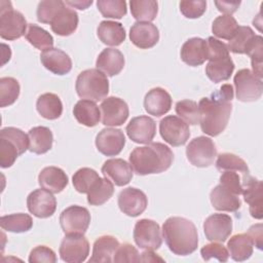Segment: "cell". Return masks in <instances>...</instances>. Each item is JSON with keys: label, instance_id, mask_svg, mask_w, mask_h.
I'll return each instance as SVG.
<instances>
[{"label": "cell", "instance_id": "cell-1", "mask_svg": "<svg viewBox=\"0 0 263 263\" xmlns=\"http://www.w3.org/2000/svg\"><path fill=\"white\" fill-rule=\"evenodd\" d=\"M233 96L232 85L225 83L210 98L199 101V123L205 135L216 137L224 132L232 111Z\"/></svg>", "mask_w": 263, "mask_h": 263}, {"label": "cell", "instance_id": "cell-2", "mask_svg": "<svg viewBox=\"0 0 263 263\" xmlns=\"http://www.w3.org/2000/svg\"><path fill=\"white\" fill-rule=\"evenodd\" d=\"M174 154L171 148L162 143H149L137 147L129 154V164L140 176L159 174L172 165Z\"/></svg>", "mask_w": 263, "mask_h": 263}, {"label": "cell", "instance_id": "cell-3", "mask_svg": "<svg viewBox=\"0 0 263 263\" xmlns=\"http://www.w3.org/2000/svg\"><path fill=\"white\" fill-rule=\"evenodd\" d=\"M162 235L171 252L178 256L192 254L198 246L194 223L183 217H171L162 225Z\"/></svg>", "mask_w": 263, "mask_h": 263}, {"label": "cell", "instance_id": "cell-4", "mask_svg": "<svg viewBox=\"0 0 263 263\" xmlns=\"http://www.w3.org/2000/svg\"><path fill=\"white\" fill-rule=\"evenodd\" d=\"M205 74L210 80L219 83L228 80L234 71V63L230 58L227 45L215 37H209Z\"/></svg>", "mask_w": 263, "mask_h": 263}, {"label": "cell", "instance_id": "cell-5", "mask_svg": "<svg viewBox=\"0 0 263 263\" xmlns=\"http://www.w3.org/2000/svg\"><path fill=\"white\" fill-rule=\"evenodd\" d=\"M29 149V137L22 129L7 126L0 130V165L10 167Z\"/></svg>", "mask_w": 263, "mask_h": 263}, {"label": "cell", "instance_id": "cell-6", "mask_svg": "<svg viewBox=\"0 0 263 263\" xmlns=\"http://www.w3.org/2000/svg\"><path fill=\"white\" fill-rule=\"evenodd\" d=\"M75 88L81 99L98 102L106 99L109 92V81L100 70L87 69L77 76Z\"/></svg>", "mask_w": 263, "mask_h": 263}, {"label": "cell", "instance_id": "cell-7", "mask_svg": "<svg viewBox=\"0 0 263 263\" xmlns=\"http://www.w3.org/2000/svg\"><path fill=\"white\" fill-rule=\"evenodd\" d=\"M0 36L5 40H16L27 33V22L23 13L14 10L11 2H0Z\"/></svg>", "mask_w": 263, "mask_h": 263}, {"label": "cell", "instance_id": "cell-8", "mask_svg": "<svg viewBox=\"0 0 263 263\" xmlns=\"http://www.w3.org/2000/svg\"><path fill=\"white\" fill-rule=\"evenodd\" d=\"M186 156L192 165L208 167L214 163L217 156L216 145L208 137L200 136L194 138L186 148Z\"/></svg>", "mask_w": 263, "mask_h": 263}, {"label": "cell", "instance_id": "cell-9", "mask_svg": "<svg viewBox=\"0 0 263 263\" xmlns=\"http://www.w3.org/2000/svg\"><path fill=\"white\" fill-rule=\"evenodd\" d=\"M236 99L240 102H255L259 100L263 91V83L251 70L241 69L234 75Z\"/></svg>", "mask_w": 263, "mask_h": 263}, {"label": "cell", "instance_id": "cell-10", "mask_svg": "<svg viewBox=\"0 0 263 263\" xmlns=\"http://www.w3.org/2000/svg\"><path fill=\"white\" fill-rule=\"evenodd\" d=\"M133 236L136 245L145 251L158 250L162 243L160 227L155 221L150 219L137 221Z\"/></svg>", "mask_w": 263, "mask_h": 263}, {"label": "cell", "instance_id": "cell-11", "mask_svg": "<svg viewBox=\"0 0 263 263\" xmlns=\"http://www.w3.org/2000/svg\"><path fill=\"white\" fill-rule=\"evenodd\" d=\"M90 223L88 210L80 205H70L60 216V224L65 234H84Z\"/></svg>", "mask_w": 263, "mask_h": 263}, {"label": "cell", "instance_id": "cell-12", "mask_svg": "<svg viewBox=\"0 0 263 263\" xmlns=\"http://www.w3.org/2000/svg\"><path fill=\"white\" fill-rule=\"evenodd\" d=\"M61 259L67 263H81L89 254V242L83 234H66L60 246Z\"/></svg>", "mask_w": 263, "mask_h": 263}, {"label": "cell", "instance_id": "cell-13", "mask_svg": "<svg viewBox=\"0 0 263 263\" xmlns=\"http://www.w3.org/2000/svg\"><path fill=\"white\" fill-rule=\"evenodd\" d=\"M159 133L162 139L174 147L184 145L190 137L188 124L175 115L165 116L160 120Z\"/></svg>", "mask_w": 263, "mask_h": 263}, {"label": "cell", "instance_id": "cell-14", "mask_svg": "<svg viewBox=\"0 0 263 263\" xmlns=\"http://www.w3.org/2000/svg\"><path fill=\"white\" fill-rule=\"evenodd\" d=\"M100 109L102 112V123L107 126H119L126 121L129 115L127 104L117 97L105 99Z\"/></svg>", "mask_w": 263, "mask_h": 263}, {"label": "cell", "instance_id": "cell-15", "mask_svg": "<svg viewBox=\"0 0 263 263\" xmlns=\"http://www.w3.org/2000/svg\"><path fill=\"white\" fill-rule=\"evenodd\" d=\"M27 208L37 218L51 217L57 209V199L45 189H36L27 197Z\"/></svg>", "mask_w": 263, "mask_h": 263}, {"label": "cell", "instance_id": "cell-16", "mask_svg": "<svg viewBox=\"0 0 263 263\" xmlns=\"http://www.w3.org/2000/svg\"><path fill=\"white\" fill-rule=\"evenodd\" d=\"M206 239L214 242H224L232 232V219L226 214H213L203 222Z\"/></svg>", "mask_w": 263, "mask_h": 263}, {"label": "cell", "instance_id": "cell-17", "mask_svg": "<svg viewBox=\"0 0 263 263\" xmlns=\"http://www.w3.org/2000/svg\"><path fill=\"white\" fill-rule=\"evenodd\" d=\"M148 204L146 194L137 188L128 187L120 191L118 195V206L120 211L129 216L138 217L144 213Z\"/></svg>", "mask_w": 263, "mask_h": 263}, {"label": "cell", "instance_id": "cell-18", "mask_svg": "<svg viewBox=\"0 0 263 263\" xmlns=\"http://www.w3.org/2000/svg\"><path fill=\"white\" fill-rule=\"evenodd\" d=\"M128 138L138 144H149L156 134V122L149 116L132 118L125 127Z\"/></svg>", "mask_w": 263, "mask_h": 263}, {"label": "cell", "instance_id": "cell-19", "mask_svg": "<svg viewBox=\"0 0 263 263\" xmlns=\"http://www.w3.org/2000/svg\"><path fill=\"white\" fill-rule=\"evenodd\" d=\"M124 145V134L118 128H103L96 137L97 149L106 156L118 155L122 151Z\"/></svg>", "mask_w": 263, "mask_h": 263}, {"label": "cell", "instance_id": "cell-20", "mask_svg": "<svg viewBox=\"0 0 263 263\" xmlns=\"http://www.w3.org/2000/svg\"><path fill=\"white\" fill-rule=\"evenodd\" d=\"M262 189L263 185L260 180L251 177H242V195L245 201L250 205V214L253 218L261 220L262 212Z\"/></svg>", "mask_w": 263, "mask_h": 263}, {"label": "cell", "instance_id": "cell-21", "mask_svg": "<svg viewBox=\"0 0 263 263\" xmlns=\"http://www.w3.org/2000/svg\"><path fill=\"white\" fill-rule=\"evenodd\" d=\"M129 39L132 43L142 49L153 47L159 40V31L151 23L137 22L129 30Z\"/></svg>", "mask_w": 263, "mask_h": 263}, {"label": "cell", "instance_id": "cell-22", "mask_svg": "<svg viewBox=\"0 0 263 263\" xmlns=\"http://www.w3.org/2000/svg\"><path fill=\"white\" fill-rule=\"evenodd\" d=\"M102 173L116 186H124L133 179V170L128 162L121 158H111L104 162Z\"/></svg>", "mask_w": 263, "mask_h": 263}, {"label": "cell", "instance_id": "cell-23", "mask_svg": "<svg viewBox=\"0 0 263 263\" xmlns=\"http://www.w3.org/2000/svg\"><path fill=\"white\" fill-rule=\"evenodd\" d=\"M78 21L79 18L77 12L64 3V5L57 11L49 25L52 32L57 35L69 36L76 31Z\"/></svg>", "mask_w": 263, "mask_h": 263}, {"label": "cell", "instance_id": "cell-24", "mask_svg": "<svg viewBox=\"0 0 263 263\" xmlns=\"http://www.w3.org/2000/svg\"><path fill=\"white\" fill-rule=\"evenodd\" d=\"M172 107V97L162 87L150 89L144 98V108L150 115L159 117L166 114Z\"/></svg>", "mask_w": 263, "mask_h": 263}, {"label": "cell", "instance_id": "cell-25", "mask_svg": "<svg viewBox=\"0 0 263 263\" xmlns=\"http://www.w3.org/2000/svg\"><path fill=\"white\" fill-rule=\"evenodd\" d=\"M182 61L192 67L202 65L208 60V43L206 40L193 37L188 39L181 48Z\"/></svg>", "mask_w": 263, "mask_h": 263}, {"label": "cell", "instance_id": "cell-26", "mask_svg": "<svg viewBox=\"0 0 263 263\" xmlns=\"http://www.w3.org/2000/svg\"><path fill=\"white\" fill-rule=\"evenodd\" d=\"M40 61L44 68L57 75L68 74L72 69L70 57L59 48H49L41 52Z\"/></svg>", "mask_w": 263, "mask_h": 263}, {"label": "cell", "instance_id": "cell-27", "mask_svg": "<svg viewBox=\"0 0 263 263\" xmlns=\"http://www.w3.org/2000/svg\"><path fill=\"white\" fill-rule=\"evenodd\" d=\"M210 199L214 209L221 212H236L241 205L239 195L221 184L212 189Z\"/></svg>", "mask_w": 263, "mask_h": 263}, {"label": "cell", "instance_id": "cell-28", "mask_svg": "<svg viewBox=\"0 0 263 263\" xmlns=\"http://www.w3.org/2000/svg\"><path fill=\"white\" fill-rule=\"evenodd\" d=\"M68 181L66 173L58 166H46L38 176L39 185L51 193L62 192L68 185Z\"/></svg>", "mask_w": 263, "mask_h": 263}, {"label": "cell", "instance_id": "cell-29", "mask_svg": "<svg viewBox=\"0 0 263 263\" xmlns=\"http://www.w3.org/2000/svg\"><path fill=\"white\" fill-rule=\"evenodd\" d=\"M124 63V57L120 50L115 48H105L99 54L96 67L105 75L114 76L122 71Z\"/></svg>", "mask_w": 263, "mask_h": 263}, {"label": "cell", "instance_id": "cell-30", "mask_svg": "<svg viewBox=\"0 0 263 263\" xmlns=\"http://www.w3.org/2000/svg\"><path fill=\"white\" fill-rule=\"evenodd\" d=\"M119 247V241L112 235L100 236L92 247V255L89 263H109L113 261L114 254Z\"/></svg>", "mask_w": 263, "mask_h": 263}, {"label": "cell", "instance_id": "cell-31", "mask_svg": "<svg viewBox=\"0 0 263 263\" xmlns=\"http://www.w3.org/2000/svg\"><path fill=\"white\" fill-rule=\"evenodd\" d=\"M97 34L104 44L110 46H118L125 40V30L122 24L114 21L101 22Z\"/></svg>", "mask_w": 263, "mask_h": 263}, {"label": "cell", "instance_id": "cell-32", "mask_svg": "<svg viewBox=\"0 0 263 263\" xmlns=\"http://www.w3.org/2000/svg\"><path fill=\"white\" fill-rule=\"evenodd\" d=\"M29 150L35 154H44L52 147L53 136L46 126H35L28 133Z\"/></svg>", "mask_w": 263, "mask_h": 263}, {"label": "cell", "instance_id": "cell-33", "mask_svg": "<svg viewBox=\"0 0 263 263\" xmlns=\"http://www.w3.org/2000/svg\"><path fill=\"white\" fill-rule=\"evenodd\" d=\"M73 115L76 120L87 126H96L101 119V112L97 104L89 100H80L73 108Z\"/></svg>", "mask_w": 263, "mask_h": 263}, {"label": "cell", "instance_id": "cell-34", "mask_svg": "<svg viewBox=\"0 0 263 263\" xmlns=\"http://www.w3.org/2000/svg\"><path fill=\"white\" fill-rule=\"evenodd\" d=\"M253 241L248 233H239L230 237L227 248L234 261H246L253 254Z\"/></svg>", "mask_w": 263, "mask_h": 263}, {"label": "cell", "instance_id": "cell-35", "mask_svg": "<svg viewBox=\"0 0 263 263\" xmlns=\"http://www.w3.org/2000/svg\"><path fill=\"white\" fill-rule=\"evenodd\" d=\"M37 112L45 119H58L63 113V104L61 99L51 92H45L37 99Z\"/></svg>", "mask_w": 263, "mask_h": 263}, {"label": "cell", "instance_id": "cell-36", "mask_svg": "<svg viewBox=\"0 0 263 263\" xmlns=\"http://www.w3.org/2000/svg\"><path fill=\"white\" fill-rule=\"evenodd\" d=\"M255 33L248 26H239L234 36L228 41L227 48L233 53L243 54L249 51L255 41Z\"/></svg>", "mask_w": 263, "mask_h": 263}, {"label": "cell", "instance_id": "cell-37", "mask_svg": "<svg viewBox=\"0 0 263 263\" xmlns=\"http://www.w3.org/2000/svg\"><path fill=\"white\" fill-rule=\"evenodd\" d=\"M114 193V186L107 178H101L95 183L87 193V202L90 205H102Z\"/></svg>", "mask_w": 263, "mask_h": 263}, {"label": "cell", "instance_id": "cell-38", "mask_svg": "<svg viewBox=\"0 0 263 263\" xmlns=\"http://www.w3.org/2000/svg\"><path fill=\"white\" fill-rule=\"evenodd\" d=\"M129 6L132 15L138 22L150 23L158 12V3L154 0H132Z\"/></svg>", "mask_w": 263, "mask_h": 263}, {"label": "cell", "instance_id": "cell-39", "mask_svg": "<svg viewBox=\"0 0 263 263\" xmlns=\"http://www.w3.org/2000/svg\"><path fill=\"white\" fill-rule=\"evenodd\" d=\"M0 226L3 230L9 232H26L32 228L33 219L30 215L24 213L6 215L0 218Z\"/></svg>", "mask_w": 263, "mask_h": 263}, {"label": "cell", "instance_id": "cell-40", "mask_svg": "<svg viewBox=\"0 0 263 263\" xmlns=\"http://www.w3.org/2000/svg\"><path fill=\"white\" fill-rule=\"evenodd\" d=\"M238 27L236 20L232 15L223 14L216 17L213 22L212 32L214 36L229 41L234 36Z\"/></svg>", "mask_w": 263, "mask_h": 263}, {"label": "cell", "instance_id": "cell-41", "mask_svg": "<svg viewBox=\"0 0 263 263\" xmlns=\"http://www.w3.org/2000/svg\"><path fill=\"white\" fill-rule=\"evenodd\" d=\"M216 167L220 172L234 171L239 172L242 176L250 175V170L247 162L239 156L233 153H221L218 155L216 161Z\"/></svg>", "mask_w": 263, "mask_h": 263}, {"label": "cell", "instance_id": "cell-42", "mask_svg": "<svg viewBox=\"0 0 263 263\" xmlns=\"http://www.w3.org/2000/svg\"><path fill=\"white\" fill-rule=\"evenodd\" d=\"M25 37L30 44H32L37 49L43 51L51 48L53 45L52 36L46 30L35 24H30L28 26V30Z\"/></svg>", "mask_w": 263, "mask_h": 263}, {"label": "cell", "instance_id": "cell-43", "mask_svg": "<svg viewBox=\"0 0 263 263\" xmlns=\"http://www.w3.org/2000/svg\"><path fill=\"white\" fill-rule=\"evenodd\" d=\"M100 179L99 174L90 167H82L76 171L72 177V183L79 193H88L95 183Z\"/></svg>", "mask_w": 263, "mask_h": 263}, {"label": "cell", "instance_id": "cell-44", "mask_svg": "<svg viewBox=\"0 0 263 263\" xmlns=\"http://www.w3.org/2000/svg\"><path fill=\"white\" fill-rule=\"evenodd\" d=\"M20 83L12 77L0 78V106L2 108L12 105L20 96Z\"/></svg>", "mask_w": 263, "mask_h": 263}, {"label": "cell", "instance_id": "cell-45", "mask_svg": "<svg viewBox=\"0 0 263 263\" xmlns=\"http://www.w3.org/2000/svg\"><path fill=\"white\" fill-rule=\"evenodd\" d=\"M97 7L104 17L121 18L127 12L124 0H98Z\"/></svg>", "mask_w": 263, "mask_h": 263}, {"label": "cell", "instance_id": "cell-46", "mask_svg": "<svg viewBox=\"0 0 263 263\" xmlns=\"http://www.w3.org/2000/svg\"><path fill=\"white\" fill-rule=\"evenodd\" d=\"M176 113L187 124L195 125L199 123V110L196 102L191 100H182L177 102L175 107Z\"/></svg>", "mask_w": 263, "mask_h": 263}, {"label": "cell", "instance_id": "cell-47", "mask_svg": "<svg viewBox=\"0 0 263 263\" xmlns=\"http://www.w3.org/2000/svg\"><path fill=\"white\" fill-rule=\"evenodd\" d=\"M248 55L251 58L253 73L258 77L262 78V59H263V39L260 35H256L255 41L252 44L251 48L247 52Z\"/></svg>", "mask_w": 263, "mask_h": 263}, {"label": "cell", "instance_id": "cell-48", "mask_svg": "<svg viewBox=\"0 0 263 263\" xmlns=\"http://www.w3.org/2000/svg\"><path fill=\"white\" fill-rule=\"evenodd\" d=\"M61 0H44L39 2L37 7V20L42 24H49L57 11L64 5Z\"/></svg>", "mask_w": 263, "mask_h": 263}, {"label": "cell", "instance_id": "cell-49", "mask_svg": "<svg viewBox=\"0 0 263 263\" xmlns=\"http://www.w3.org/2000/svg\"><path fill=\"white\" fill-rule=\"evenodd\" d=\"M206 9L204 0H184L180 2V11L187 18L200 17Z\"/></svg>", "mask_w": 263, "mask_h": 263}, {"label": "cell", "instance_id": "cell-50", "mask_svg": "<svg viewBox=\"0 0 263 263\" xmlns=\"http://www.w3.org/2000/svg\"><path fill=\"white\" fill-rule=\"evenodd\" d=\"M200 255L203 260L209 261L212 258L219 260L220 262H226L229 258V253L226 247L218 242H212L205 245L200 250Z\"/></svg>", "mask_w": 263, "mask_h": 263}, {"label": "cell", "instance_id": "cell-51", "mask_svg": "<svg viewBox=\"0 0 263 263\" xmlns=\"http://www.w3.org/2000/svg\"><path fill=\"white\" fill-rule=\"evenodd\" d=\"M30 263H55L57 256L55 253L46 246L35 247L29 255Z\"/></svg>", "mask_w": 263, "mask_h": 263}, {"label": "cell", "instance_id": "cell-52", "mask_svg": "<svg viewBox=\"0 0 263 263\" xmlns=\"http://www.w3.org/2000/svg\"><path fill=\"white\" fill-rule=\"evenodd\" d=\"M242 177L234 171H225L220 176V184L231 189L237 195L242 194Z\"/></svg>", "mask_w": 263, "mask_h": 263}, {"label": "cell", "instance_id": "cell-53", "mask_svg": "<svg viewBox=\"0 0 263 263\" xmlns=\"http://www.w3.org/2000/svg\"><path fill=\"white\" fill-rule=\"evenodd\" d=\"M139 261H140V254L138 250L130 243L119 245L113 257V262H139Z\"/></svg>", "mask_w": 263, "mask_h": 263}, {"label": "cell", "instance_id": "cell-54", "mask_svg": "<svg viewBox=\"0 0 263 263\" xmlns=\"http://www.w3.org/2000/svg\"><path fill=\"white\" fill-rule=\"evenodd\" d=\"M248 234L251 237L254 246L259 249L262 250V246H263V234H262V224H255L253 226H251L248 230Z\"/></svg>", "mask_w": 263, "mask_h": 263}, {"label": "cell", "instance_id": "cell-55", "mask_svg": "<svg viewBox=\"0 0 263 263\" xmlns=\"http://www.w3.org/2000/svg\"><path fill=\"white\" fill-rule=\"evenodd\" d=\"M215 4L219 11L231 15L240 5V1H215Z\"/></svg>", "mask_w": 263, "mask_h": 263}, {"label": "cell", "instance_id": "cell-56", "mask_svg": "<svg viewBox=\"0 0 263 263\" xmlns=\"http://www.w3.org/2000/svg\"><path fill=\"white\" fill-rule=\"evenodd\" d=\"M67 5L71 6V8H78V9H86L89 5L92 4V1L91 0H88V1H81V0H78V1H66L65 2Z\"/></svg>", "mask_w": 263, "mask_h": 263}, {"label": "cell", "instance_id": "cell-57", "mask_svg": "<svg viewBox=\"0 0 263 263\" xmlns=\"http://www.w3.org/2000/svg\"><path fill=\"white\" fill-rule=\"evenodd\" d=\"M140 261H143V262L152 261L153 262V261H163V260L161 258H159L158 256H156V254H154L152 251H146L141 254Z\"/></svg>", "mask_w": 263, "mask_h": 263}]
</instances>
